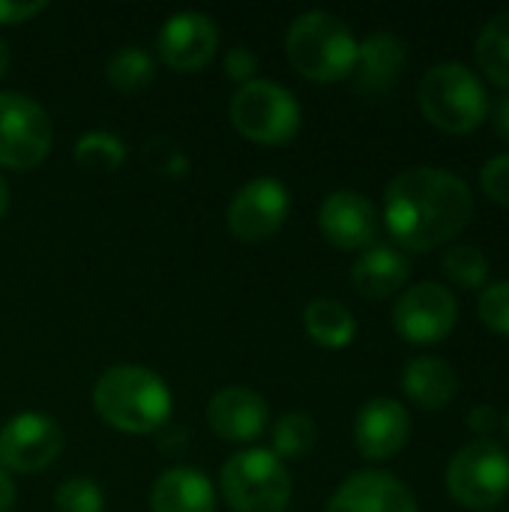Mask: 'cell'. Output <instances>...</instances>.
Masks as SVG:
<instances>
[{"label":"cell","instance_id":"obj_1","mask_svg":"<svg viewBox=\"0 0 509 512\" xmlns=\"http://www.w3.org/2000/svg\"><path fill=\"white\" fill-rule=\"evenodd\" d=\"M471 216V186L438 165L405 168L384 189V225L405 252H432L456 240Z\"/></svg>","mask_w":509,"mask_h":512},{"label":"cell","instance_id":"obj_2","mask_svg":"<svg viewBox=\"0 0 509 512\" xmlns=\"http://www.w3.org/2000/svg\"><path fill=\"white\" fill-rule=\"evenodd\" d=\"M174 396L168 384L144 366H111L93 384L96 417L123 435H150L168 426Z\"/></svg>","mask_w":509,"mask_h":512},{"label":"cell","instance_id":"obj_3","mask_svg":"<svg viewBox=\"0 0 509 512\" xmlns=\"http://www.w3.org/2000/svg\"><path fill=\"white\" fill-rule=\"evenodd\" d=\"M357 45L360 42L345 18L324 9L297 15L285 30L288 63L315 84H336L351 78L357 66Z\"/></svg>","mask_w":509,"mask_h":512},{"label":"cell","instance_id":"obj_4","mask_svg":"<svg viewBox=\"0 0 509 512\" xmlns=\"http://www.w3.org/2000/svg\"><path fill=\"white\" fill-rule=\"evenodd\" d=\"M417 105L432 126L450 135H468L480 129L492 111L486 84L459 60H441L423 72Z\"/></svg>","mask_w":509,"mask_h":512},{"label":"cell","instance_id":"obj_5","mask_svg":"<svg viewBox=\"0 0 509 512\" xmlns=\"http://www.w3.org/2000/svg\"><path fill=\"white\" fill-rule=\"evenodd\" d=\"M219 492L234 512H285L294 495L291 471L273 450H240L219 474Z\"/></svg>","mask_w":509,"mask_h":512},{"label":"cell","instance_id":"obj_6","mask_svg":"<svg viewBox=\"0 0 509 512\" xmlns=\"http://www.w3.org/2000/svg\"><path fill=\"white\" fill-rule=\"evenodd\" d=\"M228 114L234 129L261 147H282L294 141L303 126V108L297 96L288 87L264 78L240 84L231 96Z\"/></svg>","mask_w":509,"mask_h":512},{"label":"cell","instance_id":"obj_7","mask_svg":"<svg viewBox=\"0 0 509 512\" xmlns=\"http://www.w3.org/2000/svg\"><path fill=\"white\" fill-rule=\"evenodd\" d=\"M450 498L465 510H498L509 495V453L492 438L468 441L456 450L444 474Z\"/></svg>","mask_w":509,"mask_h":512},{"label":"cell","instance_id":"obj_8","mask_svg":"<svg viewBox=\"0 0 509 512\" xmlns=\"http://www.w3.org/2000/svg\"><path fill=\"white\" fill-rule=\"evenodd\" d=\"M54 144V126L48 111L18 93H0V168L9 171H30L45 162Z\"/></svg>","mask_w":509,"mask_h":512},{"label":"cell","instance_id":"obj_9","mask_svg":"<svg viewBox=\"0 0 509 512\" xmlns=\"http://www.w3.org/2000/svg\"><path fill=\"white\" fill-rule=\"evenodd\" d=\"M459 300L441 282H417L405 288L393 306V330L411 345H435L453 333Z\"/></svg>","mask_w":509,"mask_h":512},{"label":"cell","instance_id":"obj_10","mask_svg":"<svg viewBox=\"0 0 509 512\" xmlns=\"http://www.w3.org/2000/svg\"><path fill=\"white\" fill-rule=\"evenodd\" d=\"M63 429L48 414L24 411L0 426V468L9 474H39L57 462Z\"/></svg>","mask_w":509,"mask_h":512},{"label":"cell","instance_id":"obj_11","mask_svg":"<svg viewBox=\"0 0 509 512\" xmlns=\"http://www.w3.org/2000/svg\"><path fill=\"white\" fill-rule=\"evenodd\" d=\"M288 213V186L276 177H255L234 192L228 204V231L243 243H264L285 225Z\"/></svg>","mask_w":509,"mask_h":512},{"label":"cell","instance_id":"obj_12","mask_svg":"<svg viewBox=\"0 0 509 512\" xmlns=\"http://www.w3.org/2000/svg\"><path fill=\"white\" fill-rule=\"evenodd\" d=\"M219 27L207 12L183 9L165 18L156 48L165 66L174 72H198L213 63L219 51Z\"/></svg>","mask_w":509,"mask_h":512},{"label":"cell","instance_id":"obj_13","mask_svg":"<svg viewBox=\"0 0 509 512\" xmlns=\"http://www.w3.org/2000/svg\"><path fill=\"white\" fill-rule=\"evenodd\" d=\"M318 228L330 246L342 252H366L375 246L381 222L375 204L366 195L354 189H336L321 201Z\"/></svg>","mask_w":509,"mask_h":512},{"label":"cell","instance_id":"obj_14","mask_svg":"<svg viewBox=\"0 0 509 512\" xmlns=\"http://www.w3.org/2000/svg\"><path fill=\"white\" fill-rule=\"evenodd\" d=\"M411 438V414L390 396L369 399L354 417V444L363 459L384 462L405 450Z\"/></svg>","mask_w":509,"mask_h":512},{"label":"cell","instance_id":"obj_15","mask_svg":"<svg viewBox=\"0 0 509 512\" xmlns=\"http://www.w3.org/2000/svg\"><path fill=\"white\" fill-rule=\"evenodd\" d=\"M207 423L216 438L231 444H252L267 432L270 405L249 387H222L207 402Z\"/></svg>","mask_w":509,"mask_h":512},{"label":"cell","instance_id":"obj_16","mask_svg":"<svg viewBox=\"0 0 509 512\" xmlns=\"http://www.w3.org/2000/svg\"><path fill=\"white\" fill-rule=\"evenodd\" d=\"M324 512H420L414 492L387 471H357L330 498Z\"/></svg>","mask_w":509,"mask_h":512},{"label":"cell","instance_id":"obj_17","mask_svg":"<svg viewBox=\"0 0 509 512\" xmlns=\"http://www.w3.org/2000/svg\"><path fill=\"white\" fill-rule=\"evenodd\" d=\"M408 63V45L402 36L390 30H375L357 45V66H354V81L360 93L381 96L387 93L402 69Z\"/></svg>","mask_w":509,"mask_h":512},{"label":"cell","instance_id":"obj_18","mask_svg":"<svg viewBox=\"0 0 509 512\" xmlns=\"http://www.w3.org/2000/svg\"><path fill=\"white\" fill-rule=\"evenodd\" d=\"M153 512H216V489L204 471L177 465L159 474L150 489Z\"/></svg>","mask_w":509,"mask_h":512},{"label":"cell","instance_id":"obj_19","mask_svg":"<svg viewBox=\"0 0 509 512\" xmlns=\"http://www.w3.org/2000/svg\"><path fill=\"white\" fill-rule=\"evenodd\" d=\"M408 276H411L408 258L399 249L381 243L369 246L351 267V282L357 294L366 300H387L399 294L408 285Z\"/></svg>","mask_w":509,"mask_h":512},{"label":"cell","instance_id":"obj_20","mask_svg":"<svg viewBox=\"0 0 509 512\" xmlns=\"http://www.w3.org/2000/svg\"><path fill=\"white\" fill-rule=\"evenodd\" d=\"M402 390L405 396L423 408V411H441L447 408L456 393H459V375L456 369L441 360V357H414L405 369H402Z\"/></svg>","mask_w":509,"mask_h":512},{"label":"cell","instance_id":"obj_21","mask_svg":"<svg viewBox=\"0 0 509 512\" xmlns=\"http://www.w3.org/2000/svg\"><path fill=\"white\" fill-rule=\"evenodd\" d=\"M303 327H306V336L315 345L327 348V351H342L357 336V318H354V312L345 303L330 300V297H318V300H312L306 306Z\"/></svg>","mask_w":509,"mask_h":512},{"label":"cell","instance_id":"obj_22","mask_svg":"<svg viewBox=\"0 0 509 512\" xmlns=\"http://www.w3.org/2000/svg\"><path fill=\"white\" fill-rule=\"evenodd\" d=\"M474 57L489 81H495L498 87H509V9L492 15L483 24Z\"/></svg>","mask_w":509,"mask_h":512},{"label":"cell","instance_id":"obj_23","mask_svg":"<svg viewBox=\"0 0 509 512\" xmlns=\"http://www.w3.org/2000/svg\"><path fill=\"white\" fill-rule=\"evenodd\" d=\"M105 78L120 93H138L156 78V60L141 45H123L111 54L105 66Z\"/></svg>","mask_w":509,"mask_h":512},{"label":"cell","instance_id":"obj_24","mask_svg":"<svg viewBox=\"0 0 509 512\" xmlns=\"http://www.w3.org/2000/svg\"><path fill=\"white\" fill-rule=\"evenodd\" d=\"M441 270L465 291H483L489 285V258L474 243H450L441 258Z\"/></svg>","mask_w":509,"mask_h":512},{"label":"cell","instance_id":"obj_25","mask_svg":"<svg viewBox=\"0 0 509 512\" xmlns=\"http://www.w3.org/2000/svg\"><path fill=\"white\" fill-rule=\"evenodd\" d=\"M318 444V423L306 411H288L273 426V453L282 462L303 459Z\"/></svg>","mask_w":509,"mask_h":512},{"label":"cell","instance_id":"obj_26","mask_svg":"<svg viewBox=\"0 0 509 512\" xmlns=\"http://www.w3.org/2000/svg\"><path fill=\"white\" fill-rule=\"evenodd\" d=\"M75 162L81 168H102V171H114L123 165L126 159V144L114 135V132H105V129H93V132H84L72 150Z\"/></svg>","mask_w":509,"mask_h":512},{"label":"cell","instance_id":"obj_27","mask_svg":"<svg viewBox=\"0 0 509 512\" xmlns=\"http://www.w3.org/2000/svg\"><path fill=\"white\" fill-rule=\"evenodd\" d=\"M57 512H105V495L90 477H69L54 492Z\"/></svg>","mask_w":509,"mask_h":512},{"label":"cell","instance_id":"obj_28","mask_svg":"<svg viewBox=\"0 0 509 512\" xmlns=\"http://www.w3.org/2000/svg\"><path fill=\"white\" fill-rule=\"evenodd\" d=\"M477 315H480V321H483L492 333L509 339V279L489 282V285L480 291Z\"/></svg>","mask_w":509,"mask_h":512},{"label":"cell","instance_id":"obj_29","mask_svg":"<svg viewBox=\"0 0 509 512\" xmlns=\"http://www.w3.org/2000/svg\"><path fill=\"white\" fill-rule=\"evenodd\" d=\"M480 186L483 192L509 210V153H498L489 156L480 168Z\"/></svg>","mask_w":509,"mask_h":512},{"label":"cell","instance_id":"obj_30","mask_svg":"<svg viewBox=\"0 0 509 512\" xmlns=\"http://www.w3.org/2000/svg\"><path fill=\"white\" fill-rule=\"evenodd\" d=\"M222 66H225V75H228L231 81L249 84V81H255V72H258V54H255L249 45H234V48L225 54Z\"/></svg>","mask_w":509,"mask_h":512},{"label":"cell","instance_id":"obj_31","mask_svg":"<svg viewBox=\"0 0 509 512\" xmlns=\"http://www.w3.org/2000/svg\"><path fill=\"white\" fill-rule=\"evenodd\" d=\"M48 9L45 0H0V24H27Z\"/></svg>","mask_w":509,"mask_h":512},{"label":"cell","instance_id":"obj_32","mask_svg":"<svg viewBox=\"0 0 509 512\" xmlns=\"http://www.w3.org/2000/svg\"><path fill=\"white\" fill-rule=\"evenodd\" d=\"M465 423H468V429H471L474 435H480V438H489V435L498 429L501 417L495 414V408H492V405H474V408L468 411Z\"/></svg>","mask_w":509,"mask_h":512},{"label":"cell","instance_id":"obj_33","mask_svg":"<svg viewBox=\"0 0 509 512\" xmlns=\"http://www.w3.org/2000/svg\"><path fill=\"white\" fill-rule=\"evenodd\" d=\"M489 114H492V123H495L498 138H504V141L509 144V93L495 102V108H492Z\"/></svg>","mask_w":509,"mask_h":512},{"label":"cell","instance_id":"obj_34","mask_svg":"<svg viewBox=\"0 0 509 512\" xmlns=\"http://www.w3.org/2000/svg\"><path fill=\"white\" fill-rule=\"evenodd\" d=\"M15 504V480L9 471L0 468V512H9Z\"/></svg>","mask_w":509,"mask_h":512},{"label":"cell","instance_id":"obj_35","mask_svg":"<svg viewBox=\"0 0 509 512\" xmlns=\"http://www.w3.org/2000/svg\"><path fill=\"white\" fill-rule=\"evenodd\" d=\"M183 441H186L183 429H168V426H162V429H159V444H162V447L180 450V447H183Z\"/></svg>","mask_w":509,"mask_h":512},{"label":"cell","instance_id":"obj_36","mask_svg":"<svg viewBox=\"0 0 509 512\" xmlns=\"http://www.w3.org/2000/svg\"><path fill=\"white\" fill-rule=\"evenodd\" d=\"M6 210H9V183H6L3 174H0V222H3V216H6Z\"/></svg>","mask_w":509,"mask_h":512},{"label":"cell","instance_id":"obj_37","mask_svg":"<svg viewBox=\"0 0 509 512\" xmlns=\"http://www.w3.org/2000/svg\"><path fill=\"white\" fill-rule=\"evenodd\" d=\"M6 69H9V48H6V42L0 39V78L6 75Z\"/></svg>","mask_w":509,"mask_h":512},{"label":"cell","instance_id":"obj_38","mask_svg":"<svg viewBox=\"0 0 509 512\" xmlns=\"http://www.w3.org/2000/svg\"><path fill=\"white\" fill-rule=\"evenodd\" d=\"M501 429H504V438H507V444H509V408H507V414H504V420H501Z\"/></svg>","mask_w":509,"mask_h":512},{"label":"cell","instance_id":"obj_39","mask_svg":"<svg viewBox=\"0 0 509 512\" xmlns=\"http://www.w3.org/2000/svg\"><path fill=\"white\" fill-rule=\"evenodd\" d=\"M492 512H509V507H498V510H492Z\"/></svg>","mask_w":509,"mask_h":512}]
</instances>
